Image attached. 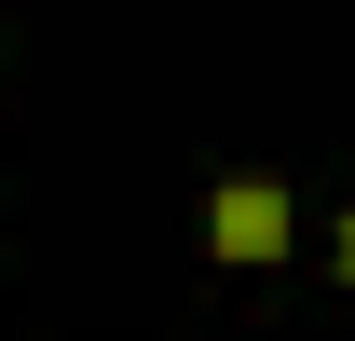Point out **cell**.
<instances>
[{
    "label": "cell",
    "instance_id": "cell-2",
    "mask_svg": "<svg viewBox=\"0 0 355 341\" xmlns=\"http://www.w3.org/2000/svg\"><path fill=\"white\" fill-rule=\"evenodd\" d=\"M328 273H342V287H355V218H342V246H328Z\"/></svg>",
    "mask_w": 355,
    "mask_h": 341
},
{
    "label": "cell",
    "instance_id": "cell-1",
    "mask_svg": "<svg viewBox=\"0 0 355 341\" xmlns=\"http://www.w3.org/2000/svg\"><path fill=\"white\" fill-rule=\"evenodd\" d=\"M205 246H219L232 273L287 259V191H273V177H232V191H205Z\"/></svg>",
    "mask_w": 355,
    "mask_h": 341
}]
</instances>
